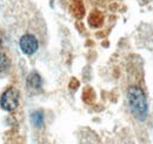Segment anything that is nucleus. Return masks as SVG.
I'll return each instance as SVG.
<instances>
[{"instance_id": "nucleus-7", "label": "nucleus", "mask_w": 153, "mask_h": 144, "mask_svg": "<svg viewBox=\"0 0 153 144\" xmlns=\"http://www.w3.org/2000/svg\"><path fill=\"white\" fill-rule=\"evenodd\" d=\"M72 11L78 18H81L84 16V6L80 0H73L72 1Z\"/></svg>"}, {"instance_id": "nucleus-5", "label": "nucleus", "mask_w": 153, "mask_h": 144, "mask_svg": "<svg viewBox=\"0 0 153 144\" xmlns=\"http://www.w3.org/2000/svg\"><path fill=\"white\" fill-rule=\"evenodd\" d=\"M102 14L99 12V11H93L88 18V22L92 27H99L101 24H102Z\"/></svg>"}, {"instance_id": "nucleus-4", "label": "nucleus", "mask_w": 153, "mask_h": 144, "mask_svg": "<svg viewBox=\"0 0 153 144\" xmlns=\"http://www.w3.org/2000/svg\"><path fill=\"white\" fill-rule=\"evenodd\" d=\"M41 84H42V80L38 72L33 71L28 74L26 79V85L30 90H39L41 88Z\"/></svg>"}, {"instance_id": "nucleus-1", "label": "nucleus", "mask_w": 153, "mask_h": 144, "mask_svg": "<svg viewBox=\"0 0 153 144\" xmlns=\"http://www.w3.org/2000/svg\"><path fill=\"white\" fill-rule=\"evenodd\" d=\"M127 100L134 117L139 121L146 119L149 113V104L143 89L139 86H131L127 91Z\"/></svg>"}, {"instance_id": "nucleus-6", "label": "nucleus", "mask_w": 153, "mask_h": 144, "mask_svg": "<svg viewBox=\"0 0 153 144\" xmlns=\"http://www.w3.org/2000/svg\"><path fill=\"white\" fill-rule=\"evenodd\" d=\"M31 122H32V124L36 128H41V126L44 125V113H42V111L37 110V111L32 112Z\"/></svg>"}, {"instance_id": "nucleus-8", "label": "nucleus", "mask_w": 153, "mask_h": 144, "mask_svg": "<svg viewBox=\"0 0 153 144\" xmlns=\"http://www.w3.org/2000/svg\"><path fill=\"white\" fill-rule=\"evenodd\" d=\"M10 69V59L7 56L0 52V72H6Z\"/></svg>"}, {"instance_id": "nucleus-2", "label": "nucleus", "mask_w": 153, "mask_h": 144, "mask_svg": "<svg viewBox=\"0 0 153 144\" xmlns=\"http://www.w3.org/2000/svg\"><path fill=\"white\" fill-rule=\"evenodd\" d=\"M19 104V91L16 88H8L0 97V106L5 111H13Z\"/></svg>"}, {"instance_id": "nucleus-3", "label": "nucleus", "mask_w": 153, "mask_h": 144, "mask_svg": "<svg viewBox=\"0 0 153 144\" xmlns=\"http://www.w3.org/2000/svg\"><path fill=\"white\" fill-rule=\"evenodd\" d=\"M19 46H20V50L24 52L25 54L27 56H31V54L36 53L37 50L39 47V44H38V39L33 34H24V36L20 38V41H19Z\"/></svg>"}]
</instances>
